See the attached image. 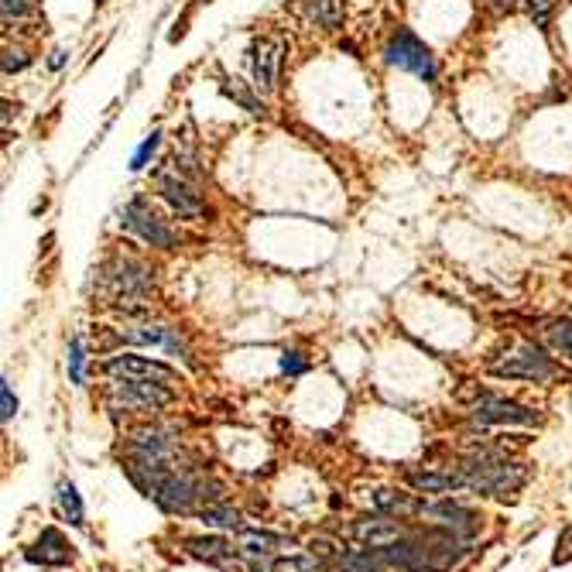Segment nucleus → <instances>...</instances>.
Returning a JSON list of instances; mask_svg holds the SVG:
<instances>
[{
	"label": "nucleus",
	"mask_w": 572,
	"mask_h": 572,
	"mask_svg": "<svg viewBox=\"0 0 572 572\" xmlns=\"http://www.w3.org/2000/svg\"><path fill=\"white\" fill-rule=\"evenodd\" d=\"M28 0H4V21L11 24V18L18 21V18H24V14H28Z\"/></svg>",
	"instance_id": "31"
},
{
	"label": "nucleus",
	"mask_w": 572,
	"mask_h": 572,
	"mask_svg": "<svg viewBox=\"0 0 572 572\" xmlns=\"http://www.w3.org/2000/svg\"><path fill=\"white\" fill-rule=\"evenodd\" d=\"M490 370H494L497 377H511V381H552L559 370H555L552 357L542 350V346L535 343H518L511 353H504V360H494L490 364Z\"/></svg>",
	"instance_id": "4"
},
{
	"label": "nucleus",
	"mask_w": 572,
	"mask_h": 572,
	"mask_svg": "<svg viewBox=\"0 0 572 572\" xmlns=\"http://www.w3.org/2000/svg\"><path fill=\"white\" fill-rule=\"evenodd\" d=\"M227 93H230V96H237V100H240V103H244V107H247V110H251V114H261V103H257V100H254V96H251V93L237 90V86H227Z\"/></svg>",
	"instance_id": "32"
},
{
	"label": "nucleus",
	"mask_w": 572,
	"mask_h": 572,
	"mask_svg": "<svg viewBox=\"0 0 572 572\" xmlns=\"http://www.w3.org/2000/svg\"><path fill=\"white\" fill-rule=\"evenodd\" d=\"M384 55H388L391 66L415 72V76H422L425 83H432V79H435V59H432L429 45L418 42V38L408 28L394 31L388 48H384Z\"/></svg>",
	"instance_id": "6"
},
{
	"label": "nucleus",
	"mask_w": 572,
	"mask_h": 572,
	"mask_svg": "<svg viewBox=\"0 0 572 572\" xmlns=\"http://www.w3.org/2000/svg\"><path fill=\"white\" fill-rule=\"evenodd\" d=\"M463 480L477 494H494V497H511L521 490V483L528 480V470L521 463L497 456V453H473L463 463Z\"/></svg>",
	"instance_id": "1"
},
{
	"label": "nucleus",
	"mask_w": 572,
	"mask_h": 572,
	"mask_svg": "<svg viewBox=\"0 0 572 572\" xmlns=\"http://www.w3.org/2000/svg\"><path fill=\"white\" fill-rule=\"evenodd\" d=\"M398 521L401 518H391V514H370V518H360L357 525H353V535H357V542L364 545V549H381L384 552L408 535Z\"/></svg>",
	"instance_id": "12"
},
{
	"label": "nucleus",
	"mask_w": 572,
	"mask_h": 572,
	"mask_svg": "<svg viewBox=\"0 0 572 572\" xmlns=\"http://www.w3.org/2000/svg\"><path fill=\"white\" fill-rule=\"evenodd\" d=\"M494 4H497V7H514L518 0H494Z\"/></svg>",
	"instance_id": "33"
},
{
	"label": "nucleus",
	"mask_w": 572,
	"mask_h": 572,
	"mask_svg": "<svg viewBox=\"0 0 572 572\" xmlns=\"http://www.w3.org/2000/svg\"><path fill=\"white\" fill-rule=\"evenodd\" d=\"M408 483L422 494H446V490L466 487L463 480V466H446V470H435V466H425V470L408 473Z\"/></svg>",
	"instance_id": "17"
},
{
	"label": "nucleus",
	"mask_w": 572,
	"mask_h": 572,
	"mask_svg": "<svg viewBox=\"0 0 572 572\" xmlns=\"http://www.w3.org/2000/svg\"><path fill=\"white\" fill-rule=\"evenodd\" d=\"M271 572H326V566H322V559H316V555H288V559H278L271 562Z\"/></svg>",
	"instance_id": "22"
},
{
	"label": "nucleus",
	"mask_w": 572,
	"mask_h": 572,
	"mask_svg": "<svg viewBox=\"0 0 572 572\" xmlns=\"http://www.w3.org/2000/svg\"><path fill=\"white\" fill-rule=\"evenodd\" d=\"M203 521L206 525H213V528H227V531H244V514L237 511L233 504L227 501H213V504H206L203 507Z\"/></svg>",
	"instance_id": "21"
},
{
	"label": "nucleus",
	"mask_w": 572,
	"mask_h": 572,
	"mask_svg": "<svg viewBox=\"0 0 572 572\" xmlns=\"http://www.w3.org/2000/svg\"><path fill=\"white\" fill-rule=\"evenodd\" d=\"M120 340L138 343V346H161V350L172 353V357L189 360V350H185L179 329H168V326H127V329H120Z\"/></svg>",
	"instance_id": "13"
},
{
	"label": "nucleus",
	"mask_w": 572,
	"mask_h": 572,
	"mask_svg": "<svg viewBox=\"0 0 572 572\" xmlns=\"http://www.w3.org/2000/svg\"><path fill=\"white\" fill-rule=\"evenodd\" d=\"M158 196L165 199L179 216H185V220H196V216H203V209H206L203 196H199L196 185L179 172V165H175L172 172L158 175Z\"/></svg>",
	"instance_id": "9"
},
{
	"label": "nucleus",
	"mask_w": 572,
	"mask_h": 572,
	"mask_svg": "<svg viewBox=\"0 0 572 572\" xmlns=\"http://www.w3.org/2000/svg\"><path fill=\"white\" fill-rule=\"evenodd\" d=\"M185 545H189V552L196 555V559L216 562V566H227L230 555L237 552V545L227 542V538H216V535H209V538H189Z\"/></svg>",
	"instance_id": "20"
},
{
	"label": "nucleus",
	"mask_w": 572,
	"mask_h": 572,
	"mask_svg": "<svg viewBox=\"0 0 572 572\" xmlns=\"http://www.w3.org/2000/svg\"><path fill=\"white\" fill-rule=\"evenodd\" d=\"M120 223H124L131 233H138L144 244L151 247H175V233L165 220H158V213H151V206L144 199H134V203L124 206L120 213Z\"/></svg>",
	"instance_id": "8"
},
{
	"label": "nucleus",
	"mask_w": 572,
	"mask_h": 572,
	"mask_svg": "<svg viewBox=\"0 0 572 572\" xmlns=\"http://www.w3.org/2000/svg\"><path fill=\"white\" fill-rule=\"evenodd\" d=\"M569 559H572V525L562 528L559 542H555V555H552L555 566H562V562H569Z\"/></svg>",
	"instance_id": "29"
},
{
	"label": "nucleus",
	"mask_w": 572,
	"mask_h": 572,
	"mask_svg": "<svg viewBox=\"0 0 572 572\" xmlns=\"http://www.w3.org/2000/svg\"><path fill=\"white\" fill-rule=\"evenodd\" d=\"M370 507H374V514H391V518L425 511V504L415 494H405V490H374L370 494Z\"/></svg>",
	"instance_id": "18"
},
{
	"label": "nucleus",
	"mask_w": 572,
	"mask_h": 572,
	"mask_svg": "<svg viewBox=\"0 0 572 572\" xmlns=\"http://www.w3.org/2000/svg\"><path fill=\"white\" fill-rule=\"evenodd\" d=\"M422 518H432L435 528L442 531H453L456 538H473L480 531V514L470 511L466 504H456V501H439V504H425Z\"/></svg>",
	"instance_id": "11"
},
{
	"label": "nucleus",
	"mask_w": 572,
	"mask_h": 572,
	"mask_svg": "<svg viewBox=\"0 0 572 572\" xmlns=\"http://www.w3.org/2000/svg\"><path fill=\"white\" fill-rule=\"evenodd\" d=\"M343 18V4L340 0H316V21L322 28H336Z\"/></svg>",
	"instance_id": "25"
},
{
	"label": "nucleus",
	"mask_w": 572,
	"mask_h": 572,
	"mask_svg": "<svg viewBox=\"0 0 572 572\" xmlns=\"http://www.w3.org/2000/svg\"><path fill=\"white\" fill-rule=\"evenodd\" d=\"M292 538L275 535V531H261V528H244L237 531V552H244L247 559H271L292 549Z\"/></svg>",
	"instance_id": "15"
},
{
	"label": "nucleus",
	"mask_w": 572,
	"mask_h": 572,
	"mask_svg": "<svg viewBox=\"0 0 572 572\" xmlns=\"http://www.w3.org/2000/svg\"><path fill=\"white\" fill-rule=\"evenodd\" d=\"M549 343L562 353V357L572 360V319H555L552 322V326H549Z\"/></svg>",
	"instance_id": "24"
},
{
	"label": "nucleus",
	"mask_w": 572,
	"mask_h": 572,
	"mask_svg": "<svg viewBox=\"0 0 572 572\" xmlns=\"http://www.w3.org/2000/svg\"><path fill=\"white\" fill-rule=\"evenodd\" d=\"M69 381L76 388L86 384V350H83V336H72L69 343Z\"/></svg>",
	"instance_id": "23"
},
{
	"label": "nucleus",
	"mask_w": 572,
	"mask_h": 572,
	"mask_svg": "<svg viewBox=\"0 0 572 572\" xmlns=\"http://www.w3.org/2000/svg\"><path fill=\"white\" fill-rule=\"evenodd\" d=\"M305 370H309V360H305V353H298V350H285V353H281V374L298 377V374H305Z\"/></svg>",
	"instance_id": "26"
},
{
	"label": "nucleus",
	"mask_w": 572,
	"mask_h": 572,
	"mask_svg": "<svg viewBox=\"0 0 572 572\" xmlns=\"http://www.w3.org/2000/svg\"><path fill=\"white\" fill-rule=\"evenodd\" d=\"M55 501H59L62 518H66L72 528H86V507H83V497H79L76 483L62 480L59 487H55Z\"/></svg>",
	"instance_id": "19"
},
{
	"label": "nucleus",
	"mask_w": 572,
	"mask_h": 572,
	"mask_svg": "<svg viewBox=\"0 0 572 572\" xmlns=\"http://www.w3.org/2000/svg\"><path fill=\"white\" fill-rule=\"evenodd\" d=\"M107 374L110 377H124V381H151V384H168L172 388L179 381V370L158 364L151 357H138V353H120V357L107 360Z\"/></svg>",
	"instance_id": "7"
},
{
	"label": "nucleus",
	"mask_w": 572,
	"mask_h": 572,
	"mask_svg": "<svg viewBox=\"0 0 572 572\" xmlns=\"http://www.w3.org/2000/svg\"><path fill=\"white\" fill-rule=\"evenodd\" d=\"M24 559L35 562V566H69V562H72V545L62 538V531L45 528L42 535H38V542L24 552Z\"/></svg>",
	"instance_id": "16"
},
{
	"label": "nucleus",
	"mask_w": 572,
	"mask_h": 572,
	"mask_svg": "<svg viewBox=\"0 0 572 572\" xmlns=\"http://www.w3.org/2000/svg\"><path fill=\"white\" fill-rule=\"evenodd\" d=\"M528 4V14H531V21L538 24V28H545L552 18V11H555V0H525Z\"/></svg>",
	"instance_id": "28"
},
{
	"label": "nucleus",
	"mask_w": 572,
	"mask_h": 572,
	"mask_svg": "<svg viewBox=\"0 0 572 572\" xmlns=\"http://www.w3.org/2000/svg\"><path fill=\"white\" fill-rule=\"evenodd\" d=\"M473 422H480V425H535L538 415L511 398L483 394L477 405H473Z\"/></svg>",
	"instance_id": "10"
},
{
	"label": "nucleus",
	"mask_w": 572,
	"mask_h": 572,
	"mask_svg": "<svg viewBox=\"0 0 572 572\" xmlns=\"http://www.w3.org/2000/svg\"><path fill=\"white\" fill-rule=\"evenodd\" d=\"M158 138H161V134L155 131V134H151V138L144 141L141 148H138V155H134V161H131V168H134V172H138V168H144V161H148L151 155H155V148H158Z\"/></svg>",
	"instance_id": "30"
},
{
	"label": "nucleus",
	"mask_w": 572,
	"mask_h": 572,
	"mask_svg": "<svg viewBox=\"0 0 572 572\" xmlns=\"http://www.w3.org/2000/svg\"><path fill=\"white\" fill-rule=\"evenodd\" d=\"M110 408L114 412H158V408L172 405L175 391L168 384H151V381H124V377H114L110 381Z\"/></svg>",
	"instance_id": "3"
},
{
	"label": "nucleus",
	"mask_w": 572,
	"mask_h": 572,
	"mask_svg": "<svg viewBox=\"0 0 572 572\" xmlns=\"http://www.w3.org/2000/svg\"><path fill=\"white\" fill-rule=\"evenodd\" d=\"M107 288L110 298H114L117 309L131 312V316H141L148 312V295H151V268L141 261H114L107 268Z\"/></svg>",
	"instance_id": "2"
},
{
	"label": "nucleus",
	"mask_w": 572,
	"mask_h": 572,
	"mask_svg": "<svg viewBox=\"0 0 572 572\" xmlns=\"http://www.w3.org/2000/svg\"><path fill=\"white\" fill-rule=\"evenodd\" d=\"M14 415H18V398H14L11 381L4 377V384H0V418H4V422H11Z\"/></svg>",
	"instance_id": "27"
},
{
	"label": "nucleus",
	"mask_w": 572,
	"mask_h": 572,
	"mask_svg": "<svg viewBox=\"0 0 572 572\" xmlns=\"http://www.w3.org/2000/svg\"><path fill=\"white\" fill-rule=\"evenodd\" d=\"M281 52H285V42L281 38H261L254 45V86L264 93H271L278 86V66H281Z\"/></svg>",
	"instance_id": "14"
},
{
	"label": "nucleus",
	"mask_w": 572,
	"mask_h": 572,
	"mask_svg": "<svg viewBox=\"0 0 572 572\" xmlns=\"http://www.w3.org/2000/svg\"><path fill=\"white\" fill-rule=\"evenodd\" d=\"M151 497H155V504L161 507V511L185 514V511H192L196 504L206 501V480L199 477V473L179 470V466H175V470L168 473V477L161 480L155 490H151Z\"/></svg>",
	"instance_id": "5"
}]
</instances>
